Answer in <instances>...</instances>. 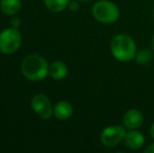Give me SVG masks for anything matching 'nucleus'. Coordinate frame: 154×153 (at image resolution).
Returning a JSON list of instances; mask_svg holds the SVG:
<instances>
[{
	"instance_id": "obj_1",
	"label": "nucleus",
	"mask_w": 154,
	"mask_h": 153,
	"mask_svg": "<svg viewBox=\"0 0 154 153\" xmlns=\"http://www.w3.org/2000/svg\"><path fill=\"white\" fill-rule=\"evenodd\" d=\"M110 50L114 59L120 62H130L135 59L136 44L134 39L128 34L121 33L116 35L110 43Z\"/></svg>"
},
{
	"instance_id": "obj_2",
	"label": "nucleus",
	"mask_w": 154,
	"mask_h": 153,
	"mask_svg": "<svg viewBox=\"0 0 154 153\" xmlns=\"http://www.w3.org/2000/svg\"><path fill=\"white\" fill-rule=\"evenodd\" d=\"M47 61L38 54L29 55L21 62V72L29 81H42L48 75Z\"/></svg>"
},
{
	"instance_id": "obj_3",
	"label": "nucleus",
	"mask_w": 154,
	"mask_h": 153,
	"mask_svg": "<svg viewBox=\"0 0 154 153\" xmlns=\"http://www.w3.org/2000/svg\"><path fill=\"white\" fill-rule=\"evenodd\" d=\"M92 16L103 24H112L120 19V8L109 0H99L92 5Z\"/></svg>"
},
{
	"instance_id": "obj_4",
	"label": "nucleus",
	"mask_w": 154,
	"mask_h": 153,
	"mask_svg": "<svg viewBox=\"0 0 154 153\" xmlns=\"http://www.w3.org/2000/svg\"><path fill=\"white\" fill-rule=\"evenodd\" d=\"M22 42V36L18 29L11 26L0 34V53L13 55L19 49Z\"/></svg>"
},
{
	"instance_id": "obj_5",
	"label": "nucleus",
	"mask_w": 154,
	"mask_h": 153,
	"mask_svg": "<svg viewBox=\"0 0 154 153\" xmlns=\"http://www.w3.org/2000/svg\"><path fill=\"white\" fill-rule=\"evenodd\" d=\"M127 129L125 126L121 125H111L107 126L101 131L100 133V141L102 145L107 148H114L120 143L124 142Z\"/></svg>"
},
{
	"instance_id": "obj_6",
	"label": "nucleus",
	"mask_w": 154,
	"mask_h": 153,
	"mask_svg": "<svg viewBox=\"0 0 154 153\" xmlns=\"http://www.w3.org/2000/svg\"><path fill=\"white\" fill-rule=\"evenodd\" d=\"M31 107L34 112L43 120H49L54 115V107L48 96L45 94H36L32 96Z\"/></svg>"
},
{
	"instance_id": "obj_7",
	"label": "nucleus",
	"mask_w": 154,
	"mask_h": 153,
	"mask_svg": "<svg viewBox=\"0 0 154 153\" xmlns=\"http://www.w3.org/2000/svg\"><path fill=\"white\" fill-rule=\"evenodd\" d=\"M145 122L144 115L138 109L132 108L125 112L123 116V124L127 130L140 129Z\"/></svg>"
},
{
	"instance_id": "obj_8",
	"label": "nucleus",
	"mask_w": 154,
	"mask_h": 153,
	"mask_svg": "<svg viewBox=\"0 0 154 153\" xmlns=\"http://www.w3.org/2000/svg\"><path fill=\"white\" fill-rule=\"evenodd\" d=\"M124 144L130 150H138L145 144V136L138 129H131L126 132Z\"/></svg>"
},
{
	"instance_id": "obj_9",
	"label": "nucleus",
	"mask_w": 154,
	"mask_h": 153,
	"mask_svg": "<svg viewBox=\"0 0 154 153\" xmlns=\"http://www.w3.org/2000/svg\"><path fill=\"white\" fill-rule=\"evenodd\" d=\"M73 113V107L68 101H59L54 106V115L60 121H66L71 118Z\"/></svg>"
},
{
	"instance_id": "obj_10",
	"label": "nucleus",
	"mask_w": 154,
	"mask_h": 153,
	"mask_svg": "<svg viewBox=\"0 0 154 153\" xmlns=\"http://www.w3.org/2000/svg\"><path fill=\"white\" fill-rule=\"evenodd\" d=\"M48 74L55 80H63L68 74V68H67V65L64 62L57 60L49 65Z\"/></svg>"
},
{
	"instance_id": "obj_11",
	"label": "nucleus",
	"mask_w": 154,
	"mask_h": 153,
	"mask_svg": "<svg viewBox=\"0 0 154 153\" xmlns=\"http://www.w3.org/2000/svg\"><path fill=\"white\" fill-rule=\"evenodd\" d=\"M0 8L3 14L8 16H14L21 10V1L20 0H1Z\"/></svg>"
},
{
	"instance_id": "obj_12",
	"label": "nucleus",
	"mask_w": 154,
	"mask_h": 153,
	"mask_svg": "<svg viewBox=\"0 0 154 153\" xmlns=\"http://www.w3.org/2000/svg\"><path fill=\"white\" fill-rule=\"evenodd\" d=\"M44 3L49 11L59 13L64 11L70 3V0H44Z\"/></svg>"
},
{
	"instance_id": "obj_13",
	"label": "nucleus",
	"mask_w": 154,
	"mask_h": 153,
	"mask_svg": "<svg viewBox=\"0 0 154 153\" xmlns=\"http://www.w3.org/2000/svg\"><path fill=\"white\" fill-rule=\"evenodd\" d=\"M153 49L150 50V49H140L136 53L135 56V60L138 64H142V65H145V64H148L149 62L151 61L153 57Z\"/></svg>"
},
{
	"instance_id": "obj_14",
	"label": "nucleus",
	"mask_w": 154,
	"mask_h": 153,
	"mask_svg": "<svg viewBox=\"0 0 154 153\" xmlns=\"http://www.w3.org/2000/svg\"><path fill=\"white\" fill-rule=\"evenodd\" d=\"M20 24H21V21L18 17H15V18H13L12 20H11V26L12 27L18 29V27L20 26Z\"/></svg>"
},
{
	"instance_id": "obj_15",
	"label": "nucleus",
	"mask_w": 154,
	"mask_h": 153,
	"mask_svg": "<svg viewBox=\"0 0 154 153\" xmlns=\"http://www.w3.org/2000/svg\"><path fill=\"white\" fill-rule=\"evenodd\" d=\"M68 8H70V11H72V12H77L78 10H79V3H78L77 1H70V3H69Z\"/></svg>"
},
{
	"instance_id": "obj_16",
	"label": "nucleus",
	"mask_w": 154,
	"mask_h": 153,
	"mask_svg": "<svg viewBox=\"0 0 154 153\" xmlns=\"http://www.w3.org/2000/svg\"><path fill=\"white\" fill-rule=\"evenodd\" d=\"M145 152L146 153H154V143L150 144V145L145 149Z\"/></svg>"
},
{
	"instance_id": "obj_17",
	"label": "nucleus",
	"mask_w": 154,
	"mask_h": 153,
	"mask_svg": "<svg viewBox=\"0 0 154 153\" xmlns=\"http://www.w3.org/2000/svg\"><path fill=\"white\" fill-rule=\"evenodd\" d=\"M150 135L152 137V139H154V122L151 124V127H150Z\"/></svg>"
},
{
	"instance_id": "obj_18",
	"label": "nucleus",
	"mask_w": 154,
	"mask_h": 153,
	"mask_svg": "<svg viewBox=\"0 0 154 153\" xmlns=\"http://www.w3.org/2000/svg\"><path fill=\"white\" fill-rule=\"evenodd\" d=\"M151 47H152V49H153V51H154V35H153L152 39H151Z\"/></svg>"
},
{
	"instance_id": "obj_19",
	"label": "nucleus",
	"mask_w": 154,
	"mask_h": 153,
	"mask_svg": "<svg viewBox=\"0 0 154 153\" xmlns=\"http://www.w3.org/2000/svg\"><path fill=\"white\" fill-rule=\"evenodd\" d=\"M78 1H81V2H86V1H89V0H78Z\"/></svg>"
}]
</instances>
